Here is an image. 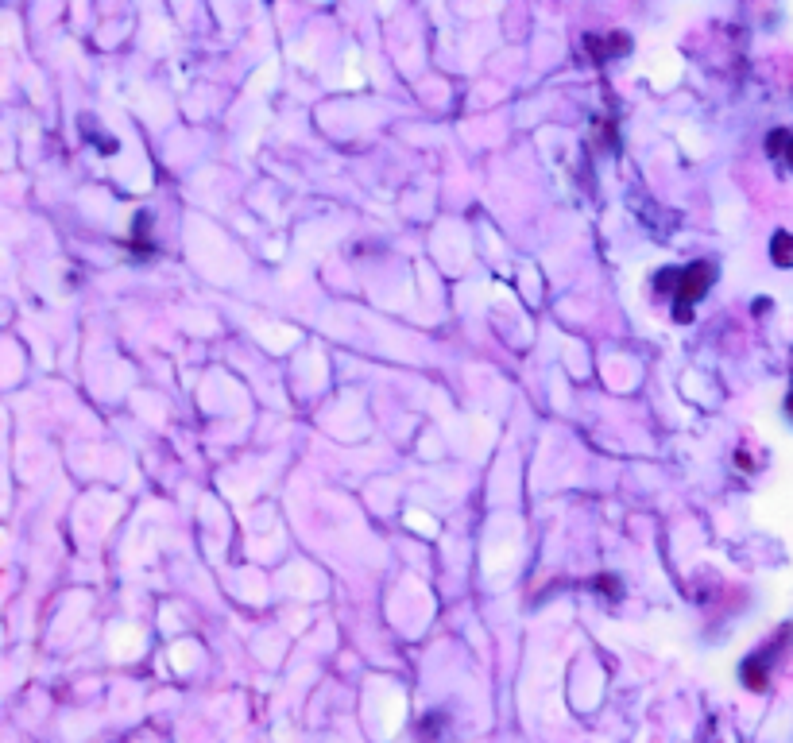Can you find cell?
Here are the masks:
<instances>
[{"label":"cell","instance_id":"obj_1","mask_svg":"<svg viewBox=\"0 0 793 743\" xmlns=\"http://www.w3.org/2000/svg\"><path fill=\"white\" fill-rule=\"evenodd\" d=\"M712 279H716V268L705 264V260H697V264H689V268L658 271L654 291H658V295H674V322H693V306L708 295Z\"/></svg>","mask_w":793,"mask_h":743},{"label":"cell","instance_id":"obj_2","mask_svg":"<svg viewBox=\"0 0 793 743\" xmlns=\"http://www.w3.org/2000/svg\"><path fill=\"white\" fill-rule=\"evenodd\" d=\"M766 148H770V155L786 159V163H790V171H793V132H786V128L770 132V136H766Z\"/></svg>","mask_w":793,"mask_h":743},{"label":"cell","instance_id":"obj_3","mask_svg":"<svg viewBox=\"0 0 793 743\" xmlns=\"http://www.w3.org/2000/svg\"><path fill=\"white\" fill-rule=\"evenodd\" d=\"M770 260H774L778 268H793V237L790 233H774V240H770Z\"/></svg>","mask_w":793,"mask_h":743},{"label":"cell","instance_id":"obj_4","mask_svg":"<svg viewBox=\"0 0 793 743\" xmlns=\"http://www.w3.org/2000/svg\"><path fill=\"white\" fill-rule=\"evenodd\" d=\"M585 47H588V51H592V55H596V59L604 62V59H608V55H616V51H627V39H619V35H612L608 43H600L596 35H588V39H585Z\"/></svg>","mask_w":793,"mask_h":743},{"label":"cell","instance_id":"obj_5","mask_svg":"<svg viewBox=\"0 0 793 743\" xmlns=\"http://www.w3.org/2000/svg\"><path fill=\"white\" fill-rule=\"evenodd\" d=\"M786 411H790V418H793V391H790V399H786Z\"/></svg>","mask_w":793,"mask_h":743}]
</instances>
